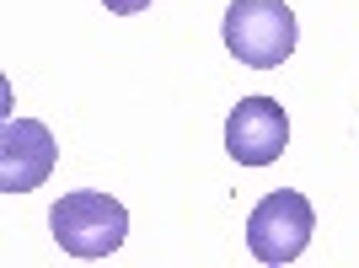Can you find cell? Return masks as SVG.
Listing matches in <instances>:
<instances>
[{
    "label": "cell",
    "mask_w": 359,
    "mask_h": 268,
    "mask_svg": "<svg viewBox=\"0 0 359 268\" xmlns=\"http://www.w3.org/2000/svg\"><path fill=\"white\" fill-rule=\"evenodd\" d=\"M48 231L70 257H113L129 236V209L113 194H97V188H75L60 204L48 209Z\"/></svg>",
    "instance_id": "cell-1"
},
{
    "label": "cell",
    "mask_w": 359,
    "mask_h": 268,
    "mask_svg": "<svg viewBox=\"0 0 359 268\" xmlns=\"http://www.w3.org/2000/svg\"><path fill=\"white\" fill-rule=\"evenodd\" d=\"M225 48L236 54L241 65H252V70H273V65H285L295 54V11H290L285 0H236L231 11H225Z\"/></svg>",
    "instance_id": "cell-2"
},
{
    "label": "cell",
    "mask_w": 359,
    "mask_h": 268,
    "mask_svg": "<svg viewBox=\"0 0 359 268\" xmlns=\"http://www.w3.org/2000/svg\"><path fill=\"white\" fill-rule=\"evenodd\" d=\"M311 231H316L311 199L295 194V188H279L247 215V253L269 268H285L311 247Z\"/></svg>",
    "instance_id": "cell-3"
},
{
    "label": "cell",
    "mask_w": 359,
    "mask_h": 268,
    "mask_svg": "<svg viewBox=\"0 0 359 268\" xmlns=\"http://www.w3.org/2000/svg\"><path fill=\"white\" fill-rule=\"evenodd\" d=\"M290 145V119L273 97H241L225 119V150L236 166H269Z\"/></svg>",
    "instance_id": "cell-4"
},
{
    "label": "cell",
    "mask_w": 359,
    "mask_h": 268,
    "mask_svg": "<svg viewBox=\"0 0 359 268\" xmlns=\"http://www.w3.org/2000/svg\"><path fill=\"white\" fill-rule=\"evenodd\" d=\"M54 161H60V145H54L48 123L11 119L0 129V188H6V194H32V188H43L48 172H54Z\"/></svg>",
    "instance_id": "cell-5"
},
{
    "label": "cell",
    "mask_w": 359,
    "mask_h": 268,
    "mask_svg": "<svg viewBox=\"0 0 359 268\" xmlns=\"http://www.w3.org/2000/svg\"><path fill=\"white\" fill-rule=\"evenodd\" d=\"M113 16H140V11H150V0H102Z\"/></svg>",
    "instance_id": "cell-6"
}]
</instances>
